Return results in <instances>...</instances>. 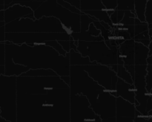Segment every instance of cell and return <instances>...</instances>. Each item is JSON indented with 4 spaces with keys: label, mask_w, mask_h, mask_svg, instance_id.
Wrapping results in <instances>:
<instances>
[{
    "label": "cell",
    "mask_w": 152,
    "mask_h": 122,
    "mask_svg": "<svg viewBox=\"0 0 152 122\" xmlns=\"http://www.w3.org/2000/svg\"><path fill=\"white\" fill-rule=\"evenodd\" d=\"M17 121H70L71 87L59 75L16 77Z\"/></svg>",
    "instance_id": "obj_1"
},
{
    "label": "cell",
    "mask_w": 152,
    "mask_h": 122,
    "mask_svg": "<svg viewBox=\"0 0 152 122\" xmlns=\"http://www.w3.org/2000/svg\"><path fill=\"white\" fill-rule=\"evenodd\" d=\"M45 16L57 18L70 34L81 31V14L74 13L63 7L57 0H46L34 11L35 19H39Z\"/></svg>",
    "instance_id": "obj_2"
},
{
    "label": "cell",
    "mask_w": 152,
    "mask_h": 122,
    "mask_svg": "<svg viewBox=\"0 0 152 122\" xmlns=\"http://www.w3.org/2000/svg\"><path fill=\"white\" fill-rule=\"evenodd\" d=\"M84 69L88 73L91 77L103 86L109 92L116 91V86L119 77L117 73L111 66L92 62L89 65H83Z\"/></svg>",
    "instance_id": "obj_3"
},
{
    "label": "cell",
    "mask_w": 152,
    "mask_h": 122,
    "mask_svg": "<svg viewBox=\"0 0 152 122\" xmlns=\"http://www.w3.org/2000/svg\"><path fill=\"white\" fill-rule=\"evenodd\" d=\"M99 118L91 107V103L87 97L83 95H71V121H96Z\"/></svg>",
    "instance_id": "obj_4"
},
{
    "label": "cell",
    "mask_w": 152,
    "mask_h": 122,
    "mask_svg": "<svg viewBox=\"0 0 152 122\" xmlns=\"http://www.w3.org/2000/svg\"><path fill=\"white\" fill-rule=\"evenodd\" d=\"M136 106L134 104L129 102L122 97L117 98V108H116V121H128L133 120L134 114L137 112Z\"/></svg>",
    "instance_id": "obj_5"
},
{
    "label": "cell",
    "mask_w": 152,
    "mask_h": 122,
    "mask_svg": "<svg viewBox=\"0 0 152 122\" xmlns=\"http://www.w3.org/2000/svg\"><path fill=\"white\" fill-rule=\"evenodd\" d=\"M24 17H29L35 19L34 11L29 7L22 5L20 4H14L4 9V22L6 23L21 19Z\"/></svg>",
    "instance_id": "obj_6"
},
{
    "label": "cell",
    "mask_w": 152,
    "mask_h": 122,
    "mask_svg": "<svg viewBox=\"0 0 152 122\" xmlns=\"http://www.w3.org/2000/svg\"><path fill=\"white\" fill-rule=\"evenodd\" d=\"M111 94L117 97H122L132 104L136 101V88L134 85L127 83L123 79L119 77L116 86V91L111 92Z\"/></svg>",
    "instance_id": "obj_7"
},
{
    "label": "cell",
    "mask_w": 152,
    "mask_h": 122,
    "mask_svg": "<svg viewBox=\"0 0 152 122\" xmlns=\"http://www.w3.org/2000/svg\"><path fill=\"white\" fill-rule=\"evenodd\" d=\"M149 57V48L140 42L135 43V65H148V57Z\"/></svg>",
    "instance_id": "obj_8"
},
{
    "label": "cell",
    "mask_w": 152,
    "mask_h": 122,
    "mask_svg": "<svg viewBox=\"0 0 152 122\" xmlns=\"http://www.w3.org/2000/svg\"><path fill=\"white\" fill-rule=\"evenodd\" d=\"M46 0H4V9L7 8L12 4H20L31 7L34 11H35Z\"/></svg>",
    "instance_id": "obj_9"
},
{
    "label": "cell",
    "mask_w": 152,
    "mask_h": 122,
    "mask_svg": "<svg viewBox=\"0 0 152 122\" xmlns=\"http://www.w3.org/2000/svg\"><path fill=\"white\" fill-rule=\"evenodd\" d=\"M103 9L106 8L104 6L102 0H80V10L82 12Z\"/></svg>",
    "instance_id": "obj_10"
},
{
    "label": "cell",
    "mask_w": 152,
    "mask_h": 122,
    "mask_svg": "<svg viewBox=\"0 0 152 122\" xmlns=\"http://www.w3.org/2000/svg\"><path fill=\"white\" fill-rule=\"evenodd\" d=\"M148 0H134V10L136 16L142 22L145 21V10Z\"/></svg>",
    "instance_id": "obj_11"
},
{
    "label": "cell",
    "mask_w": 152,
    "mask_h": 122,
    "mask_svg": "<svg viewBox=\"0 0 152 122\" xmlns=\"http://www.w3.org/2000/svg\"><path fill=\"white\" fill-rule=\"evenodd\" d=\"M117 10H134V0H117Z\"/></svg>",
    "instance_id": "obj_12"
},
{
    "label": "cell",
    "mask_w": 152,
    "mask_h": 122,
    "mask_svg": "<svg viewBox=\"0 0 152 122\" xmlns=\"http://www.w3.org/2000/svg\"><path fill=\"white\" fill-rule=\"evenodd\" d=\"M145 21L148 24H152V0H148L145 10Z\"/></svg>",
    "instance_id": "obj_13"
},
{
    "label": "cell",
    "mask_w": 152,
    "mask_h": 122,
    "mask_svg": "<svg viewBox=\"0 0 152 122\" xmlns=\"http://www.w3.org/2000/svg\"><path fill=\"white\" fill-rule=\"evenodd\" d=\"M148 74L146 75L147 90L148 92H151L152 89V64H148Z\"/></svg>",
    "instance_id": "obj_14"
},
{
    "label": "cell",
    "mask_w": 152,
    "mask_h": 122,
    "mask_svg": "<svg viewBox=\"0 0 152 122\" xmlns=\"http://www.w3.org/2000/svg\"><path fill=\"white\" fill-rule=\"evenodd\" d=\"M147 61H148V64H152V54L148 57Z\"/></svg>",
    "instance_id": "obj_15"
},
{
    "label": "cell",
    "mask_w": 152,
    "mask_h": 122,
    "mask_svg": "<svg viewBox=\"0 0 152 122\" xmlns=\"http://www.w3.org/2000/svg\"><path fill=\"white\" fill-rule=\"evenodd\" d=\"M149 94H150V95H151V98H152V89H151V92H149ZM148 117H151V118H152V111H151V112H150L149 113H148Z\"/></svg>",
    "instance_id": "obj_16"
}]
</instances>
